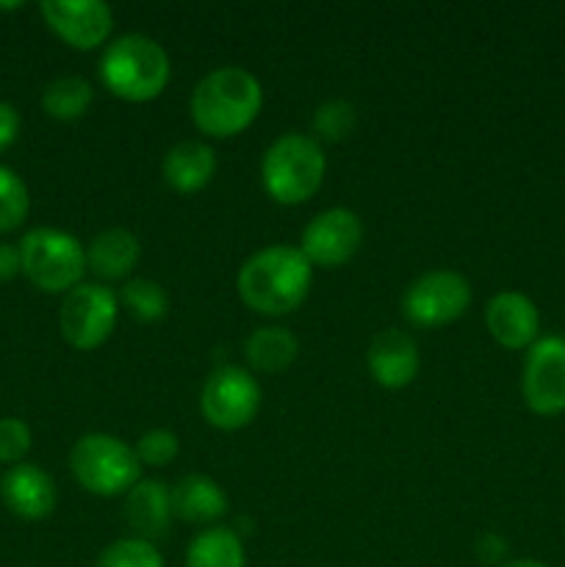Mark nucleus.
I'll use <instances>...</instances> for the list:
<instances>
[{
	"label": "nucleus",
	"mask_w": 565,
	"mask_h": 567,
	"mask_svg": "<svg viewBox=\"0 0 565 567\" xmlns=\"http://www.w3.org/2000/svg\"><path fill=\"white\" fill-rule=\"evenodd\" d=\"M314 266L297 247H266L238 271V297L264 316H286L305 302Z\"/></svg>",
	"instance_id": "nucleus-1"
},
{
	"label": "nucleus",
	"mask_w": 565,
	"mask_h": 567,
	"mask_svg": "<svg viewBox=\"0 0 565 567\" xmlns=\"http://www.w3.org/2000/svg\"><path fill=\"white\" fill-rule=\"evenodd\" d=\"M264 89L242 66H219L197 83L192 94V120L205 136L230 138L247 131L260 114Z\"/></svg>",
	"instance_id": "nucleus-2"
},
{
	"label": "nucleus",
	"mask_w": 565,
	"mask_h": 567,
	"mask_svg": "<svg viewBox=\"0 0 565 567\" xmlns=\"http://www.w3.org/2000/svg\"><path fill=\"white\" fill-rule=\"evenodd\" d=\"M172 64L166 50L144 33H127L109 44L100 59V81L127 103H147L166 89Z\"/></svg>",
	"instance_id": "nucleus-3"
},
{
	"label": "nucleus",
	"mask_w": 565,
	"mask_h": 567,
	"mask_svg": "<svg viewBox=\"0 0 565 567\" xmlns=\"http://www.w3.org/2000/svg\"><path fill=\"white\" fill-rule=\"evenodd\" d=\"M327 158L316 138L286 133L264 155L260 181L266 194L280 205H302L319 192L325 181Z\"/></svg>",
	"instance_id": "nucleus-4"
},
{
	"label": "nucleus",
	"mask_w": 565,
	"mask_h": 567,
	"mask_svg": "<svg viewBox=\"0 0 565 567\" xmlns=\"http://www.w3.org/2000/svg\"><path fill=\"white\" fill-rule=\"evenodd\" d=\"M22 275L44 293H70L81 286L86 266V252L75 236L55 227L28 230L20 241Z\"/></svg>",
	"instance_id": "nucleus-5"
},
{
	"label": "nucleus",
	"mask_w": 565,
	"mask_h": 567,
	"mask_svg": "<svg viewBox=\"0 0 565 567\" xmlns=\"http://www.w3.org/2000/svg\"><path fill=\"white\" fill-rule=\"evenodd\" d=\"M72 476L94 496H120L138 482L142 463L125 441L114 435H83L70 452Z\"/></svg>",
	"instance_id": "nucleus-6"
},
{
	"label": "nucleus",
	"mask_w": 565,
	"mask_h": 567,
	"mask_svg": "<svg viewBox=\"0 0 565 567\" xmlns=\"http://www.w3.org/2000/svg\"><path fill=\"white\" fill-rule=\"evenodd\" d=\"M116 313H120V299L111 288L97 286V282H81L70 293H64L59 310L61 336L81 352L97 349L114 332Z\"/></svg>",
	"instance_id": "nucleus-7"
},
{
	"label": "nucleus",
	"mask_w": 565,
	"mask_h": 567,
	"mask_svg": "<svg viewBox=\"0 0 565 567\" xmlns=\"http://www.w3.org/2000/svg\"><path fill=\"white\" fill-rule=\"evenodd\" d=\"M471 305V286L458 271H427L408 286L402 297V313L410 324L446 327L458 321Z\"/></svg>",
	"instance_id": "nucleus-8"
},
{
	"label": "nucleus",
	"mask_w": 565,
	"mask_h": 567,
	"mask_svg": "<svg viewBox=\"0 0 565 567\" xmlns=\"http://www.w3.org/2000/svg\"><path fill=\"white\" fill-rule=\"evenodd\" d=\"M199 408L205 421L216 430H244L260 410V385L249 371L238 365H222L205 380Z\"/></svg>",
	"instance_id": "nucleus-9"
},
{
	"label": "nucleus",
	"mask_w": 565,
	"mask_h": 567,
	"mask_svg": "<svg viewBox=\"0 0 565 567\" xmlns=\"http://www.w3.org/2000/svg\"><path fill=\"white\" fill-rule=\"evenodd\" d=\"M521 393L532 413H565V338H537L524 360Z\"/></svg>",
	"instance_id": "nucleus-10"
},
{
	"label": "nucleus",
	"mask_w": 565,
	"mask_h": 567,
	"mask_svg": "<svg viewBox=\"0 0 565 567\" xmlns=\"http://www.w3.org/2000/svg\"><path fill=\"white\" fill-rule=\"evenodd\" d=\"M360 241H363V225L358 216L347 208H330L310 219V225L302 230L299 249L310 260V266L336 269L355 258Z\"/></svg>",
	"instance_id": "nucleus-11"
},
{
	"label": "nucleus",
	"mask_w": 565,
	"mask_h": 567,
	"mask_svg": "<svg viewBox=\"0 0 565 567\" xmlns=\"http://www.w3.org/2000/svg\"><path fill=\"white\" fill-rule=\"evenodd\" d=\"M39 11L50 31L75 50H94L114 28V14L100 0H44Z\"/></svg>",
	"instance_id": "nucleus-12"
},
{
	"label": "nucleus",
	"mask_w": 565,
	"mask_h": 567,
	"mask_svg": "<svg viewBox=\"0 0 565 567\" xmlns=\"http://www.w3.org/2000/svg\"><path fill=\"white\" fill-rule=\"evenodd\" d=\"M485 324L493 341L504 349H526L537 341L541 313L535 302L518 291H502L487 302Z\"/></svg>",
	"instance_id": "nucleus-13"
},
{
	"label": "nucleus",
	"mask_w": 565,
	"mask_h": 567,
	"mask_svg": "<svg viewBox=\"0 0 565 567\" xmlns=\"http://www.w3.org/2000/svg\"><path fill=\"white\" fill-rule=\"evenodd\" d=\"M366 363L374 382H380L388 391H399V388H408L419 374V349L408 332L382 330L371 341Z\"/></svg>",
	"instance_id": "nucleus-14"
},
{
	"label": "nucleus",
	"mask_w": 565,
	"mask_h": 567,
	"mask_svg": "<svg viewBox=\"0 0 565 567\" xmlns=\"http://www.w3.org/2000/svg\"><path fill=\"white\" fill-rule=\"evenodd\" d=\"M0 496L6 507L25 520H42L55 509V485L39 465L20 463L0 482Z\"/></svg>",
	"instance_id": "nucleus-15"
},
{
	"label": "nucleus",
	"mask_w": 565,
	"mask_h": 567,
	"mask_svg": "<svg viewBox=\"0 0 565 567\" xmlns=\"http://www.w3.org/2000/svg\"><path fill=\"white\" fill-rule=\"evenodd\" d=\"M127 524L142 535V540L164 537L172 524V491L161 480H138L127 491Z\"/></svg>",
	"instance_id": "nucleus-16"
},
{
	"label": "nucleus",
	"mask_w": 565,
	"mask_h": 567,
	"mask_svg": "<svg viewBox=\"0 0 565 567\" xmlns=\"http://www.w3.org/2000/svg\"><path fill=\"white\" fill-rule=\"evenodd\" d=\"M216 172V153L205 142H177L164 155L166 186L181 194H194L210 183Z\"/></svg>",
	"instance_id": "nucleus-17"
},
{
	"label": "nucleus",
	"mask_w": 565,
	"mask_h": 567,
	"mask_svg": "<svg viewBox=\"0 0 565 567\" xmlns=\"http://www.w3.org/2000/svg\"><path fill=\"white\" fill-rule=\"evenodd\" d=\"M138 258H142V244L125 227L97 233L86 249V266L100 280H122L136 269Z\"/></svg>",
	"instance_id": "nucleus-18"
},
{
	"label": "nucleus",
	"mask_w": 565,
	"mask_h": 567,
	"mask_svg": "<svg viewBox=\"0 0 565 567\" xmlns=\"http://www.w3.org/2000/svg\"><path fill=\"white\" fill-rule=\"evenodd\" d=\"M172 513L186 524H214L227 513V496L208 476L188 474L172 487Z\"/></svg>",
	"instance_id": "nucleus-19"
},
{
	"label": "nucleus",
	"mask_w": 565,
	"mask_h": 567,
	"mask_svg": "<svg viewBox=\"0 0 565 567\" xmlns=\"http://www.w3.org/2000/svg\"><path fill=\"white\" fill-rule=\"evenodd\" d=\"M299 341L286 327H264L247 341V360L260 374H280L297 360Z\"/></svg>",
	"instance_id": "nucleus-20"
},
{
	"label": "nucleus",
	"mask_w": 565,
	"mask_h": 567,
	"mask_svg": "<svg viewBox=\"0 0 565 567\" xmlns=\"http://www.w3.org/2000/svg\"><path fill=\"white\" fill-rule=\"evenodd\" d=\"M186 567H247L242 537L225 526L199 532L186 548Z\"/></svg>",
	"instance_id": "nucleus-21"
},
{
	"label": "nucleus",
	"mask_w": 565,
	"mask_h": 567,
	"mask_svg": "<svg viewBox=\"0 0 565 567\" xmlns=\"http://www.w3.org/2000/svg\"><path fill=\"white\" fill-rule=\"evenodd\" d=\"M94 100V89L86 78L81 75H64L55 78L44 86L42 92V109L44 114L53 116L59 122H72L89 111Z\"/></svg>",
	"instance_id": "nucleus-22"
},
{
	"label": "nucleus",
	"mask_w": 565,
	"mask_h": 567,
	"mask_svg": "<svg viewBox=\"0 0 565 567\" xmlns=\"http://www.w3.org/2000/svg\"><path fill=\"white\" fill-rule=\"evenodd\" d=\"M116 299H120L138 321H147V324L150 321L164 319L166 310H170V297H166L164 286L155 280H144V277L127 280Z\"/></svg>",
	"instance_id": "nucleus-23"
},
{
	"label": "nucleus",
	"mask_w": 565,
	"mask_h": 567,
	"mask_svg": "<svg viewBox=\"0 0 565 567\" xmlns=\"http://www.w3.org/2000/svg\"><path fill=\"white\" fill-rule=\"evenodd\" d=\"M28 210H31V197L17 175L9 166H0V233H11L25 221Z\"/></svg>",
	"instance_id": "nucleus-24"
},
{
	"label": "nucleus",
	"mask_w": 565,
	"mask_h": 567,
	"mask_svg": "<svg viewBox=\"0 0 565 567\" xmlns=\"http://www.w3.org/2000/svg\"><path fill=\"white\" fill-rule=\"evenodd\" d=\"M97 567H164L158 548L142 537H125L116 540L100 554Z\"/></svg>",
	"instance_id": "nucleus-25"
},
{
	"label": "nucleus",
	"mask_w": 565,
	"mask_h": 567,
	"mask_svg": "<svg viewBox=\"0 0 565 567\" xmlns=\"http://www.w3.org/2000/svg\"><path fill=\"white\" fill-rule=\"evenodd\" d=\"M355 127H358V114L347 100H327L316 109L314 131L327 142H343L352 136Z\"/></svg>",
	"instance_id": "nucleus-26"
},
{
	"label": "nucleus",
	"mask_w": 565,
	"mask_h": 567,
	"mask_svg": "<svg viewBox=\"0 0 565 567\" xmlns=\"http://www.w3.org/2000/svg\"><path fill=\"white\" fill-rule=\"evenodd\" d=\"M177 449H181V443H177L175 432L150 430L138 437L133 452H136L138 463L142 465H155V468H161V465L172 463V460L177 457Z\"/></svg>",
	"instance_id": "nucleus-27"
},
{
	"label": "nucleus",
	"mask_w": 565,
	"mask_h": 567,
	"mask_svg": "<svg viewBox=\"0 0 565 567\" xmlns=\"http://www.w3.org/2000/svg\"><path fill=\"white\" fill-rule=\"evenodd\" d=\"M31 426L22 419H0V463L20 465L31 452Z\"/></svg>",
	"instance_id": "nucleus-28"
},
{
	"label": "nucleus",
	"mask_w": 565,
	"mask_h": 567,
	"mask_svg": "<svg viewBox=\"0 0 565 567\" xmlns=\"http://www.w3.org/2000/svg\"><path fill=\"white\" fill-rule=\"evenodd\" d=\"M17 133H20V114L14 105L0 100V153L17 142Z\"/></svg>",
	"instance_id": "nucleus-29"
},
{
	"label": "nucleus",
	"mask_w": 565,
	"mask_h": 567,
	"mask_svg": "<svg viewBox=\"0 0 565 567\" xmlns=\"http://www.w3.org/2000/svg\"><path fill=\"white\" fill-rule=\"evenodd\" d=\"M22 271V255L20 244H0V282L11 280Z\"/></svg>",
	"instance_id": "nucleus-30"
},
{
	"label": "nucleus",
	"mask_w": 565,
	"mask_h": 567,
	"mask_svg": "<svg viewBox=\"0 0 565 567\" xmlns=\"http://www.w3.org/2000/svg\"><path fill=\"white\" fill-rule=\"evenodd\" d=\"M507 551V543L496 535H485L480 537V559L482 563H499L502 554Z\"/></svg>",
	"instance_id": "nucleus-31"
},
{
	"label": "nucleus",
	"mask_w": 565,
	"mask_h": 567,
	"mask_svg": "<svg viewBox=\"0 0 565 567\" xmlns=\"http://www.w3.org/2000/svg\"><path fill=\"white\" fill-rule=\"evenodd\" d=\"M502 567H548V565L537 563V559H513V563H504Z\"/></svg>",
	"instance_id": "nucleus-32"
}]
</instances>
